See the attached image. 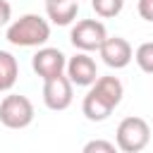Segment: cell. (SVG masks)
<instances>
[{"mask_svg":"<svg viewBox=\"0 0 153 153\" xmlns=\"http://www.w3.org/2000/svg\"><path fill=\"white\" fill-rule=\"evenodd\" d=\"M5 38L19 48H38L50 38V24L38 14H24L7 26Z\"/></svg>","mask_w":153,"mask_h":153,"instance_id":"6da1fadb","label":"cell"},{"mask_svg":"<svg viewBox=\"0 0 153 153\" xmlns=\"http://www.w3.org/2000/svg\"><path fill=\"white\" fill-rule=\"evenodd\" d=\"M151 141V127L143 117H124L117 124V148L122 153H139Z\"/></svg>","mask_w":153,"mask_h":153,"instance_id":"7a4b0ae2","label":"cell"},{"mask_svg":"<svg viewBox=\"0 0 153 153\" xmlns=\"http://www.w3.org/2000/svg\"><path fill=\"white\" fill-rule=\"evenodd\" d=\"M0 122L7 129H24L33 122V105L26 96L10 93L0 103Z\"/></svg>","mask_w":153,"mask_h":153,"instance_id":"3957f363","label":"cell"},{"mask_svg":"<svg viewBox=\"0 0 153 153\" xmlns=\"http://www.w3.org/2000/svg\"><path fill=\"white\" fill-rule=\"evenodd\" d=\"M105 38H108V31H105L103 22H98V19H81L72 26V33H69L72 45L76 50H84V53L100 50Z\"/></svg>","mask_w":153,"mask_h":153,"instance_id":"277c9868","label":"cell"},{"mask_svg":"<svg viewBox=\"0 0 153 153\" xmlns=\"http://www.w3.org/2000/svg\"><path fill=\"white\" fill-rule=\"evenodd\" d=\"M72 86L74 84L65 74L53 76V79H45L43 81V103H45V108H50L55 112L57 110H67L72 105V98H74Z\"/></svg>","mask_w":153,"mask_h":153,"instance_id":"5b68a950","label":"cell"},{"mask_svg":"<svg viewBox=\"0 0 153 153\" xmlns=\"http://www.w3.org/2000/svg\"><path fill=\"white\" fill-rule=\"evenodd\" d=\"M31 67H33V72L45 81V79L60 76V74L67 69V60H65L62 50H57V48H41V50L33 55Z\"/></svg>","mask_w":153,"mask_h":153,"instance_id":"8992f818","label":"cell"},{"mask_svg":"<svg viewBox=\"0 0 153 153\" xmlns=\"http://www.w3.org/2000/svg\"><path fill=\"white\" fill-rule=\"evenodd\" d=\"M67 76H69V81L76 84V86H91V84L98 79L96 60H93L88 53L79 50V53H76L74 57H69V62H67Z\"/></svg>","mask_w":153,"mask_h":153,"instance_id":"52a82bcc","label":"cell"},{"mask_svg":"<svg viewBox=\"0 0 153 153\" xmlns=\"http://www.w3.org/2000/svg\"><path fill=\"white\" fill-rule=\"evenodd\" d=\"M100 57H103V62L108 65V67H112V69H122V67H127L129 62H131V57H134V50H131V45L122 38V36H112V38H105V43L100 45Z\"/></svg>","mask_w":153,"mask_h":153,"instance_id":"ba28073f","label":"cell"},{"mask_svg":"<svg viewBox=\"0 0 153 153\" xmlns=\"http://www.w3.org/2000/svg\"><path fill=\"white\" fill-rule=\"evenodd\" d=\"M79 12V0H45V14L53 24L67 26L76 19Z\"/></svg>","mask_w":153,"mask_h":153,"instance_id":"9c48e42d","label":"cell"},{"mask_svg":"<svg viewBox=\"0 0 153 153\" xmlns=\"http://www.w3.org/2000/svg\"><path fill=\"white\" fill-rule=\"evenodd\" d=\"M91 88H93L108 105H112V108H117L120 100H122V96H124L122 81H120L117 76H98V79L91 84Z\"/></svg>","mask_w":153,"mask_h":153,"instance_id":"30bf717a","label":"cell"},{"mask_svg":"<svg viewBox=\"0 0 153 153\" xmlns=\"http://www.w3.org/2000/svg\"><path fill=\"white\" fill-rule=\"evenodd\" d=\"M81 110H84V115H86V120H91V122H105L110 115H112V105H108L93 88L84 96V103H81Z\"/></svg>","mask_w":153,"mask_h":153,"instance_id":"8fae6325","label":"cell"},{"mask_svg":"<svg viewBox=\"0 0 153 153\" xmlns=\"http://www.w3.org/2000/svg\"><path fill=\"white\" fill-rule=\"evenodd\" d=\"M17 74H19V67L14 55L7 50H0V91H10L17 81Z\"/></svg>","mask_w":153,"mask_h":153,"instance_id":"7c38bea8","label":"cell"},{"mask_svg":"<svg viewBox=\"0 0 153 153\" xmlns=\"http://www.w3.org/2000/svg\"><path fill=\"white\" fill-rule=\"evenodd\" d=\"M91 7H93V12H96L98 17L112 19V17H117V14L122 12L124 0H91Z\"/></svg>","mask_w":153,"mask_h":153,"instance_id":"4fadbf2b","label":"cell"},{"mask_svg":"<svg viewBox=\"0 0 153 153\" xmlns=\"http://www.w3.org/2000/svg\"><path fill=\"white\" fill-rule=\"evenodd\" d=\"M134 60H136V65L141 67V72L153 74V41L141 43V45L136 48V53H134Z\"/></svg>","mask_w":153,"mask_h":153,"instance_id":"5bb4252c","label":"cell"},{"mask_svg":"<svg viewBox=\"0 0 153 153\" xmlns=\"http://www.w3.org/2000/svg\"><path fill=\"white\" fill-rule=\"evenodd\" d=\"M115 143L110 141H103V139H96V141H88L84 146V153H115Z\"/></svg>","mask_w":153,"mask_h":153,"instance_id":"9a60e30c","label":"cell"},{"mask_svg":"<svg viewBox=\"0 0 153 153\" xmlns=\"http://www.w3.org/2000/svg\"><path fill=\"white\" fill-rule=\"evenodd\" d=\"M136 10H139L141 19H146V22H153V0H139Z\"/></svg>","mask_w":153,"mask_h":153,"instance_id":"2e32d148","label":"cell"},{"mask_svg":"<svg viewBox=\"0 0 153 153\" xmlns=\"http://www.w3.org/2000/svg\"><path fill=\"white\" fill-rule=\"evenodd\" d=\"M12 19V5L7 0H0V26H5Z\"/></svg>","mask_w":153,"mask_h":153,"instance_id":"e0dca14e","label":"cell"}]
</instances>
